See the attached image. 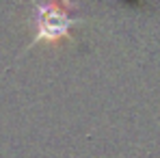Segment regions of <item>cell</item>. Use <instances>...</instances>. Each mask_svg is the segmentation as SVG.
<instances>
[{
	"mask_svg": "<svg viewBox=\"0 0 160 158\" xmlns=\"http://www.w3.org/2000/svg\"><path fill=\"white\" fill-rule=\"evenodd\" d=\"M41 33H50V37L56 39L58 35H67V18L65 11L58 4H50V11L46 13V22L41 26Z\"/></svg>",
	"mask_w": 160,
	"mask_h": 158,
	"instance_id": "cell-1",
	"label": "cell"
}]
</instances>
